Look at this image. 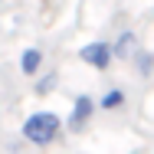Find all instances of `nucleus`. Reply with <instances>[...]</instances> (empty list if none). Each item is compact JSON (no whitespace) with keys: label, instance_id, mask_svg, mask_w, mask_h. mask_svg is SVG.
<instances>
[{"label":"nucleus","instance_id":"3","mask_svg":"<svg viewBox=\"0 0 154 154\" xmlns=\"http://www.w3.org/2000/svg\"><path fill=\"white\" fill-rule=\"evenodd\" d=\"M92 108H95V102L89 98V95H75V105H72L69 125H72V128H82V125L92 118Z\"/></svg>","mask_w":154,"mask_h":154},{"label":"nucleus","instance_id":"4","mask_svg":"<svg viewBox=\"0 0 154 154\" xmlns=\"http://www.w3.org/2000/svg\"><path fill=\"white\" fill-rule=\"evenodd\" d=\"M39 66H43V53H39V49H26V53L20 56V69H23L26 75H36Z\"/></svg>","mask_w":154,"mask_h":154},{"label":"nucleus","instance_id":"1","mask_svg":"<svg viewBox=\"0 0 154 154\" xmlns=\"http://www.w3.org/2000/svg\"><path fill=\"white\" fill-rule=\"evenodd\" d=\"M59 134V118L53 115V112H36L30 115L26 122H23V138L36 144V148H46V144H53V138Z\"/></svg>","mask_w":154,"mask_h":154},{"label":"nucleus","instance_id":"6","mask_svg":"<svg viewBox=\"0 0 154 154\" xmlns=\"http://www.w3.org/2000/svg\"><path fill=\"white\" fill-rule=\"evenodd\" d=\"M122 105H125V92H122V89L105 92V98H102V108H108V112H112V108H122Z\"/></svg>","mask_w":154,"mask_h":154},{"label":"nucleus","instance_id":"8","mask_svg":"<svg viewBox=\"0 0 154 154\" xmlns=\"http://www.w3.org/2000/svg\"><path fill=\"white\" fill-rule=\"evenodd\" d=\"M138 62H141V69H144L141 75H151V69H154V56L151 53H138Z\"/></svg>","mask_w":154,"mask_h":154},{"label":"nucleus","instance_id":"5","mask_svg":"<svg viewBox=\"0 0 154 154\" xmlns=\"http://www.w3.org/2000/svg\"><path fill=\"white\" fill-rule=\"evenodd\" d=\"M112 49H115V56H118V59L131 56V49H134V33H122V36H118V43H115Z\"/></svg>","mask_w":154,"mask_h":154},{"label":"nucleus","instance_id":"7","mask_svg":"<svg viewBox=\"0 0 154 154\" xmlns=\"http://www.w3.org/2000/svg\"><path fill=\"white\" fill-rule=\"evenodd\" d=\"M53 85H56V75L49 72V75H43V79L36 82V95H46V92H53Z\"/></svg>","mask_w":154,"mask_h":154},{"label":"nucleus","instance_id":"2","mask_svg":"<svg viewBox=\"0 0 154 154\" xmlns=\"http://www.w3.org/2000/svg\"><path fill=\"white\" fill-rule=\"evenodd\" d=\"M79 56L89 62V66H95V69H108V62H112V56H115V49H112L108 43H89V46H82Z\"/></svg>","mask_w":154,"mask_h":154}]
</instances>
